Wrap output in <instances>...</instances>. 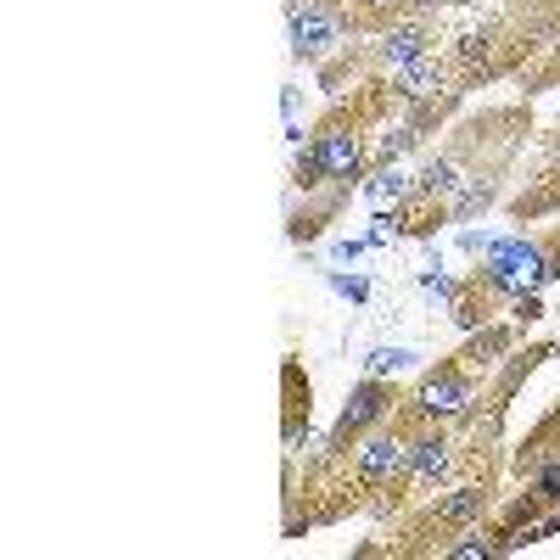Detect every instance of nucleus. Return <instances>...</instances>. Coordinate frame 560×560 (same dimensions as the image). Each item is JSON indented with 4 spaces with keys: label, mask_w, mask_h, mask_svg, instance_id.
I'll return each mask as SVG.
<instances>
[{
    "label": "nucleus",
    "mask_w": 560,
    "mask_h": 560,
    "mask_svg": "<svg viewBox=\"0 0 560 560\" xmlns=\"http://www.w3.org/2000/svg\"><path fill=\"white\" fill-rule=\"evenodd\" d=\"M404 84H409V96H426V90L437 84V62H432V56L409 62V68H404Z\"/></svg>",
    "instance_id": "obj_9"
},
{
    "label": "nucleus",
    "mask_w": 560,
    "mask_h": 560,
    "mask_svg": "<svg viewBox=\"0 0 560 560\" xmlns=\"http://www.w3.org/2000/svg\"><path fill=\"white\" fill-rule=\"evenodd\" d=\"M476 510H482V493H476V488H460L454 499H443V516L448 521H471Z\"/></svg>",
    "instance_id": "obj_10"
},
{
    "label": "nucleus",
    "mask_w": 560,
    "mask_h": 560,
    "mask_svg": "<svg viewBox=\"0 0 560 560\" xmlns=\"http://www.w3.org/2000/svg\"><path fill=\"white\" fill-rule=\"evenodd\" d=\"M381 409H387V404H381V387H376V381H364V387L348 398V409H342V420H336V432H342V437L359 432V426H370Z\"/></svg>",
    "instance_id": "obj_6"
},
{
    "label": "nucleus",
    "mask_w": 560,
    "mask_h": 560,
    "mask_svg": "<svg viewBox=\"0 0 560 560\" xmlns=\"http://www.w3.org/2000/svg\"><path fill=\"white\" fill-rule=\"evenodd\" d=\"M398 471H409V448L404 443L376 437V443L359 448V476H364V482H392Z\"/></svg>",
    "instance_id": "obj_3"
},
{
    "label": "nucleus",
    "mask_w": 560,
    "mask_h": 560,
    "mask_svg": "<svg viewBox=\"0 0 560 560\" xmlns=\"http://www.w3.org/2000/svg\"><path fill=\"white\" fill-rule=\"evenodd\" d=\"M420 409L426 415H460L465 409V381L460 376H432L420 387Z\"/></svg>",
    "instance_id": "obj_5"
},
{
    "label": "nucleus",
    "mask_w": 560,
    "mask_h": 560,
    "mask_svg": "<svg viewBox=\"0 0 560 560\" xmlns=\"http://www.w3.org/2000/svg\"><path fill=\"white\" fill-rule=\"evenodd\" d=\"M420 185H426V191H448V185H454V168H448V163H432L426 174H420Z\"/></svg>",
    "instance_id": "obj_12"
},
{
    "label": "nucleus",
    "mask_w": 560,
    "mask_h": 560,
    "mask_svg": "<svg viewBox=\"0 0 560 560\" xmlns=\"http://www.w3.org/2000/svg\"><path fill=\"white\" fill-rule=\"evenodd\" d=\"M538 493H544V499H560V465H544V476H538Z\"/></svg>",
    "instance_id": "obj_13"
},
{
    "label": "nucleus",
    "mask_w": 560,
    "mask_h": 560,
    "mask_svg": "<svg viewBox=\"0 0 560 560\" xmlns=\"http://www.w3.org/2000/svg\"><path fill=\"white\" fill-rule=\"evenodd\" d=\"M549 269H544V252L527 247V241H516V247H504L499 258L488 264V280L493 286H504V292H527V286H538Z\"/></svg>",
    "instance_id": "obj_1"
},
{
    "label": "nucleus",
    "mask_w": 560,
    "mask_h": 560,
    "mask_svg": "<svg viewBox=\"0 0 560 560\" xmlns=\"http://www.w3.org/2000/svg\"><path fill=\"white\" fill-rule=\"evenodd\" d=\"M420 56H426V34H415V28H398V34L387 40V68L404 73L409 62H420Z\"/></svg>",
    "instance_id": "obj_8"
},
{
    "label": "nucleus",
    "mask_w": 560,
    "mask_h": 560,
    "mask_svg": "<svg viewBox=\"0 0 560 560\" xmlns=\"http://www.w3.org/2000/svg\"><path fill=\"white\" fill-rule=\"evenodd\" d=\"M404 364H409L404 348H376L370 353V376H387V370H404Z\"/></svg>",
    "instance_id": "obj_11"
},
{
    "label": "nucleus",
    "mask_w": 560,
    "mask_h": 560,
    "mask_svg": "<svg viewBox=\"0 0 560 560\" xmlns=\"http://www.w3.org/2000/svg\"><path fill=\"white\" fill-rule=\"evenodd\" d=\"M398 191H404V174H398V168L376 180V196H398Z\"/></svg>",
    "instance_id": "obj_14"
},
{
    "label": "nucleus",
    "mask_w": 560,
    "mask_h": 560,
    "mask_svg": "<svg viewBox=\"0 0 560 560\" xmlns=\"http://www.w3.org/2000/svg\"><path fill=\"white\" fill-rule=\"evenodd\" d=\"M443 465H448V443H443V437H420V443L409 448V471L426 476V482L443 476Z\"/></svg>",
    "instance_id": "obj_7"
},
{
    "label": "nucleus",
    "mask_w": 560,
    "mask_h": 560,
    "mask_svg": "<svg viewBox=\"0 0 560 560\" xmlns=\"http://www.w3.org/2000/svg\"><path fill=\"white\" fill-rule=\"evenodd\" d=\"M331 40H336V23L320 12V6H303V12L292 17V45L297 51H325Z\"/></svg>",
    "instance_id": "obj_4"
},
{
    "label": "nucleus",
    "mask_w": 560,
    "mask_h": 560,
    "mask_svg": "<svg viewBox=\"0 0 560 560\" xmlns=\"http://www.w3.org/2000/svg\"><path fill=\"white\" fill-rule=\"evenodd\" d=\"M353 163H359L353 135L348 129H331V135H320V146L303 157V174H308V185H314L320 174H353Z\"/></svg>",
    "instance_id": "obj_2"
},
{
    "label": "nucleus",
    "mask_w": 560,
    "mask_h": 560,
    "mask_svg": "<svg viewBox=\"0 0 560 560\" xmlns=\"http://www.w3.org/2000/svg\"><path fill=\"white\" fill-rule=\"evenodd\" d=\"M336 292H348V297H364V280H348V275H336Z\"/></svg>",
    "instance_id": "obj_15"
}]
</instances>
